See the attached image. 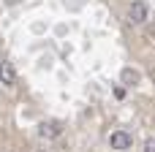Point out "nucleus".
Masks as SVG:
<instances>
[{"mask_svg":"<svg viewBox=\"0 0 155 152\" xmlns=\"http://www.w3.org/2000/svg\"><path fill=\"white\" fill-rule=\"evenodd\" d=\"M128 19H131L134 24H144V22H147V3H142V0L131 3V8H128Z\"/></svg>","mask_w":155,"mask_h":152,"instance_id":"1","label":"nucleus"},{"mask_svg":"<svg viewBox=\"0 0 155 152\" xmlns=\"http://www.w3.org/2000/svg\"><path fill=\"white\" fill-rule=\"evenodd\" d=\"M109 144H112V150H131L134 139H131L125 131H114V133L109 136Z\"/></svg>","mask_w":155,"mask_h":152,"instance_id":"2","label":"nucleus"},{"mask_svg":"<svg viewBox=\"0 0 155 152\" xmlns=\"http://www.w3.org/2000/svg\"><path fill=\"white\" fill-rule=\"evenodd\" d=\"M60 122H41L38 125V136L41 139H54V136H60Z\"/></svg>","mask_w":155,"mask_h":152,"instance_id":"3","label":"nucleus"},{"mask_svg":"<svg viewBox=\"0 0 155 152\" xmlns=\"http://www.w3.org/2000/svg\"><path fill=\"white\" fill-rule=\"evenodd\" d=\"M120 82H123V84H128V87H134V84H139V82H142V73H139V71H134V68H123Z\"/></svg>","mask_w":155,"mask_h":152,"instance_id":"4","label":"nucleus"},{"mask_svg":"<svg viewBox=\"0 0 155 152\" xmlns=\"http://www.w3.org/2000/svg\"><path fill=\"white\" fill-rule=\"evenodd\" d=\"M0 82L3 84H14L16 82V71L11 63H0Z\"/></svg>","mask_w":155,"mask_h":152,"instance_id":"5","label":"nucleus"},{"mask_svg":"<svg viewBox=\"0 0 155 152\" xmlns=\"http://www.w3.org/2000/svg\"><path fill=\"white\" fill-rule=\"evenodd\" d=\"M144 152H155V139H147L144 141Z\"/></svg>","mask_w":155,"mask_h":152,"instance_id":"6","label":"nucleus"},{"mask_svg":"<svg viewBox=\"0 0 155 152\" xmlns=\"http://www.w3.org/2000/svg\"><path fill=\"white\" fill-rule=\"evenodd\" d=\"M150 79H153V82H155V68H153V71H150Z\"/></svg>","mask_w":155,"mask_h":152,"instance_id":"7","label":"nucleus"}]
</instances>
